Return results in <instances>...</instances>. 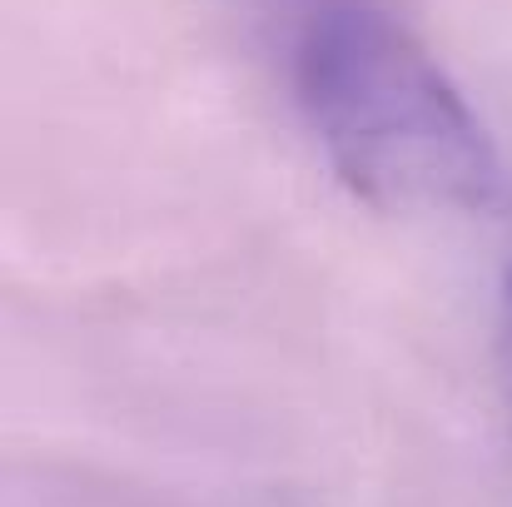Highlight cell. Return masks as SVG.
<instances>
[{
    "label": "cell",
    "instance_id": "obj_1",
    "mask_svg": "<svg viewBox=\"0 0 512 507\" xmlns=\"http://www.w3.org/2000/svg\"><path fill=\"white\" fill-rule=\"evenodd\" d=\"M299 100L343 184L378 209L508 204V169L483 120L388 10L329 0L299 35Z\"/></svg>",
    "mask_w": 512,
    "mask_h": 507
}]
</instances>
